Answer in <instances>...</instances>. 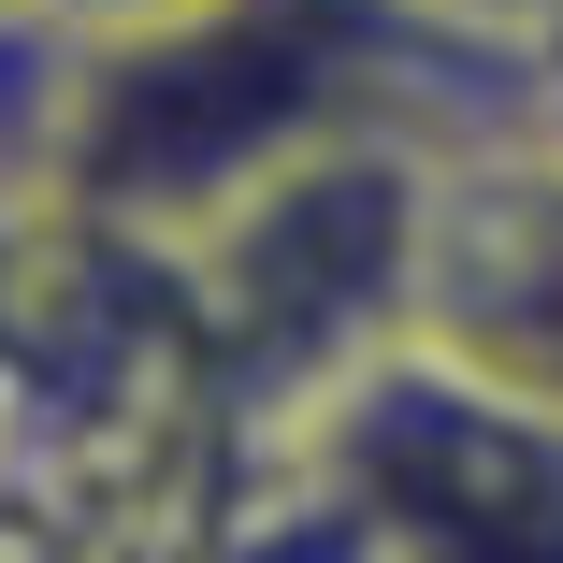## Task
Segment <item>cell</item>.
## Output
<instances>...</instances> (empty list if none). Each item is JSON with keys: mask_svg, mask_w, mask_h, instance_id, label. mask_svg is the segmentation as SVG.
Segmentation results:
<instances>
[{"mask_svg": "<svg viewBox=\"0 0 563 563\" xmlns=\"http://www.w3.org/2000/svg\"><path fill=\"white\" fill-rule=\"evenodd\" d=\"M0 30H15V0H0Z\"/></svg>", "mask_w": 563, "mask_h": 563, "instance_id": "277c9868", "label": "cell"}, {"mask_svg": "<svg viewBox=\"0 0 563 563\" xmlns=\"http://www.w3.org/2000/svg\"><path fill=\"white\" fill-rule=\"evenodd\" d=\"M405 347L492 405L563 419V131L477 117L433 145Z\"/></svg>", "mask_w": 563, "mask_h": 563, "instance_id": "6da1fadb", "label": "cell"}, {"mask_svg": "<svg viewBox=\"0 0 563 563\" xmlns=\"http://www.w3.org/2000/svg\"><path fill=\"white\" fill-rule=\"evenodd\" d=\"M15 15H30L44 44H145V30L202 15V0H15Z\"/></svg>", "mask_w": 563, "mask_h": 563, "instance_id": "3957f363", "label": "cell"}, {"mask_svg": "<svg viewBox=\"0 0 563 563\" xmlns=\"http://www.w3.org/2000/svg\"><path fill=\"white\" fill-rule=\"evenodd\" d=\"M419 30H448V44H492V58H534V44H563V0H405Z\"/></svg>", "mask_w": 563, "mask_h": 563, "instance_id": "7a4b0ae2", "label": "cell"}]
</instances>
